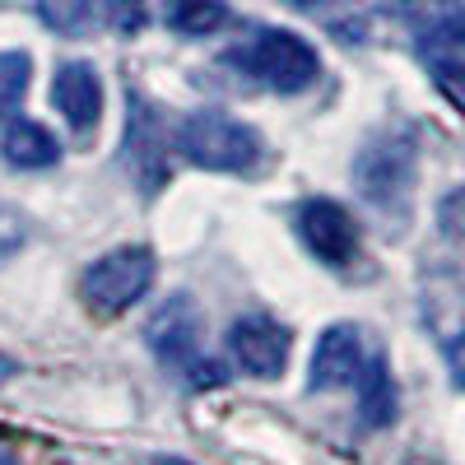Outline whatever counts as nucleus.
<instances>
[{"instance_id":"f257e3e1","label":"nucleus","mask_w":465,"mask_h":465,"mask_svg":"<svg viewBox=\"0 0 465 465\" xmlns=\"http://www.w3.org/2000/svg\"><path fill=\"white\" fill-rule=\"evenodd\" d=\"M228 61L238 65L247 80L275 89V94H302L317 84L322 74V56L307 37L289 33V28H261L252 33L242 47H232Z\"/></svg>"},{"instance_id":"f03ea898","label":"nucleus","mask_w":465,"mask_h":465,"mask_svg":"<svg viewBox=\"0 0 465 465\" xmlns=\"http://www.w3.org/2000/svg\"><path fill=\"white\" fill-rule=\"evenodd\" d=\"M173 144L182 149L186 163H196L205 173H252L261 163V135L238 122V116L228 112H191L186 122L177 126Z\"/></svg>"},{"instance_id":"7ed1b4c3","label":"nucleus","mask_w":465,"mask_h":465,"mask_svg":"<svg viewBox=\"0 0 465 465\" xmlns=\"http://www.w3.org/2000/svg\"><path fill=\"white\" fill-rule=\"evenodd\" d=\"M153 275H159V261H153L149 247H116L107 256H98L84 280H80V298L94 317H122L149 293Z\"/></svg>"},{"instance_id":"20e7f679","label":"nucleus","mask_w":465,"mask_h":465,"mask_svg":"<svg viewBox=\"0 0 465 465\" xmlns=\"http://www.w3.org/2000/svg\"><path fill=\"white\" fill-rule=\"evenodd\" d=\"M354 182H359V196L368 205L405 214L410 191H414V149H410V140H401V135L372 140L354 163Z\"/></svg>"},{"instance_id":"39448f33","label":"nucleus","mask_w":465,"mask_h":465,"mask_svg":"<svg viewBox=\"0 0 465 465\" xmlns=\"http://www.w3.org/2000/svg\"><path fill=\"white\" fill-rule=\"evenodd\" d=\"M144 344L153 349V359L163 368H177V372H196L205 359V317L201 307L191 302L186 293H173L168 302L153 307V317L144 322Z\"/></svg>"},{"instance_id":"423d86ee","label":"nucleus","mask_w":465,"mask_h":465,"mask_svg":"<svg viewBox=\"0 0 465 465\" xmlns=\"http://www.w3.org/2000/svg\"><path fill=\"white\" fill-rule=\"evenodd\" d=\"M293 223H298L302 247L312 252L322 265L344 270V265H354V261H359L363 238H359L354 214H349L344 205H335V201H302L298 214H293Z\"/></svg>"},{"instance_id":"0eeeda50","label":"nucleus","mask_w":465,"mask_h":465,"mask_svg":"<svg viewBox=\"0 0 465 465\" xmlns=\"http://www.w3.org/2000/svg\"><path fill=\"white\" fill-rule=\"evenodd\" d=\"M293 354V335L289 326L270 322V317H242L228 326V359L238 363L247 377H280Z\"/></svg>"},{"instance_id":"6e6552de","label":"nucleus","mask_w":465,"mask_h":465,"mask_svg":"<svg viewBox=\"0 0 465 465\" xmlns=\"http://www.w3.org/2000/svg\"><path fill=\"white\" fill-rule=\"evenodd\" d=\"M368 354H363V331L335 322L322 331L317 349H312V368H307V386L312 391H340V386H354L363 372Z\"/></svg>"},{"instance_id":"1a4fd4ad","label":"nucleus","mask_w":465,"mask_h":465,"mask_svg":"<svg viewBox=\"0 0 465 465\" xmlns=\"http://www.w3.org/2000/svg\"><path fill=\"white\" fill-rule=\"evenodd\" d=\"M52 103L65 116L70 131H98V116H103V80L89 61H65L56 65V80H52Z\"/></svg>"},{"instance_id":"9d476101","label":"nucleus","mask_w":465,"mask_h":465,"mask_svg":"<svg viewBox=\"0 0 465 465\" xmlns=\"http://www.w3.org/2000/svg\"><path fill=\"white\" fill-rule=\"evenodd\" d=\"M168 140L159 131V122H153V112L131 98V112H126V163L131 173L140 177V191L144 196H153V191L163 186V173H168Z\"/></svg>"},{"instance_id":"9b49d317","label":"nucleus","mask_w":465,"mask_h":465,"mask_svg":"<svg viewBox=\"0 0 465 465\" xmlns=\"http://www.w3.org/2000/svg\"><path fill=\"white\" fill-rule=\"evenodd\" d=\"M0 153H5L10 168H52L61 159V144L47 126L19 116V122H10L5 135H0Z\"/></svg>"},{"instance_id":"f8f14e48","label":"nucleus","mask_w":465,"mask_h":465,"mask_svg":"<svg viewBox=\"0 0 465 465\" xmlns=\"http://www.w3.org/2000/svg\"><path fill=\"white\" fill-rule=\"evenodd\" d=\"M359 410H363V423L368 429H386L401 410V391H396V377L386 368V359H368L363 372H359Z\"/></svg>"},{"instance_id":"ddd939ff","label":"nucleus","mask_w":465,"mask_h":465,"mask_svg":"<svg viewBox=\"0 0 465 465\" xmlns=\"http://www.w3.org/2000/svg\"><path fill=\"white\" fill-rule=\"evenodd\" d=\"M163 24L182 37H205L228 24L223 0H163Z\"/></svg>"},{"instance_id":"4468645a","label":"nucleus","mask_w":465,"mask_h":465,"mask_svg":"<svg viewBox=\"0 0 465 465\" xmlns=\"http://www.w3.org/2000/svg\"><path fill=\"white\" fill-rule=\"evenodd\" d=\"M37 15H43L47 28H56L65 37H80L98 19V0H37Z\"/></svg>"},{"instance_id":"2eb2a0df","label":"nucleus","mask_w":465,"mask_h":465,"mask_svg":"<svg viewBox=\"0 0 465 465\" xmlns=\"http://www.w3.org/2000/svg\"><path fill=\"white\" fill-rule=\"evenodd\" d=\"M28 80H33V56L28 52H0V112L24 103Z\"/></svg>"},{"instance_id":"dca6fc26","label":"nucleus","mask_w":465,"mask_h":465,"mask_svg":"<svg viewBox=\"0 0 465 465\" xmlns=\"http://www.w3.org/2000/svg\"><path fill=\"white\" fill-rule=\"evenodd\" d=\"M429 74H433V84L442 89V98L465 116V65H429Z\"/></svg>"},{"instance_id":"f3484780","label":"nucleus","mask_w":465,"mask_h":465,"mask_svg":"<svg viewBox=\"0 0 465 465\" xmlns=\"http://www.w3.org/2000/svg\"><path fill=\"white\" fill-rule=\"evenodd\" d=\"M438 223H442V232H447V238L465 242V186H456L451 196L438 205Z\"/></svg>"},{"instance_id":"a211bd4d","label":"nucleus","mask_w":465,"mask_h":465,"mask_svg":"<svg viewBox=\"0 0 465 465\" xmlns=\"http://www.w3.org/2000/svg\"><path fill=\"white\" fill-rule=\"evenodd\" d=\"M19 247H24V219L10 205H0V261L15 256Z\"/></svg>"},{"instance_id":"6ab92c4d","label":"nucleus","mask_w":465,"mask_h":465,"mask_svg":"<svg viewBox=\"0 0 465 465\" xmlns=\"http://www.w3.org/2000/svg\"><path fill=\"white\" fill-rule=\"evenodd\" d=\"M447 363H451L456 386H465V331H460L456 340H447Z\"/></svg>"},{"instance_id":"aec40b11","label":"nucleus","mask_w":465,"mask_h":465,"mask_svg":"<svg viewBox=\"0 0 465 465\" xmlns=\"http://www.w3.org/2000/svg\"><path fill=\"white\" fill-rule=\"evenodd\" d=\"M144 10H140V0H122V28H140Z\"/></svg>"},{"instance_id":"412c9836","label":"nucleus","mask_w":465,"mask_h":465,"mask_svg":"<svg viewBox=\"0 0 465 465\" xmlns=\"http://www.w3.org/2000/svg\"><path fill=\"white\" fill-rule=\"evenodd\" d=\"M19 377V363L10 359V354H0V386H5V381H15Z\"/></svg>"},{"instance_id":"4be33fe9","label":"nucleus","mask_w":465,"mask_h":465,"mask_svg":"<svg viewBox=\"0 0 465 465\" xmlns=\"http://www.w3.org/2000/svg\"><path fill=\"white\" fill-rule=\"evenodd\" d=\"M0 465H19V451H15L5 438H0Z\"/></svg>"}]
</instances>
